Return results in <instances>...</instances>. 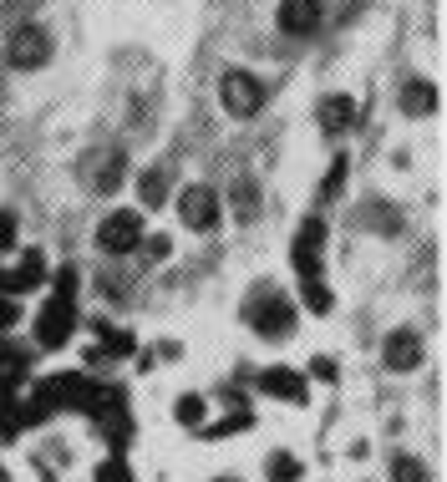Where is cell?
I'll list each match as a JSON object with an SVG mask.
<instances>
[{"label":"cell","instance_id":"1","mask_svg":"<svg viewBox=\"0 0 447 482\" xmlns=\"http://www.w3.org/2000/svg\"><path fill=\"white\" fill-rule=\"evenodd\" d=\"M244 320H249V330L265 335V341H290L295 335V304L285 300L275 284H255V290H249V300H244Z\"/></svg>","mask_w":447,"mask_h":482},{"label":"cell","instance_id":"2","mask_svg":"<svg viewBox=\"0 0 447 482\" xmlns=\"http://www.w3.org/2000/svg\"><path fill=\"white\" fill-rule=\"evenodd\" d=\"M87 396H92V381L82 376V371H66V376H46V381H41L31 401L52 417V411H87Z\"/></svg>","mask_w":447,"mask_h":482},{"label":"cell","instance_id":"3","mask_svg":"<svg viewBox=\"0 0 447 482\" xmlns=\"http://www.w3.org/2000/svg\"><path fill=\"white\" fill-rule=\"evenodd\" d=\"M31 335H36L41 351H62L72 335H77V304H66V300H46L36 310V320H31Z\"/></svg>","mask_w":447,"mask_h":482},{"label":"cell","instance_id":"4","mask_svg":"<svg viewBox=\"0 0 447 482\" xmlns=\"http://www.w3.org/2000/svg\"><path fill=\"white\" fill-rule=\"evenodd\" d=\"M219 101H224V112L229 117H255L259 107H265V82H259L255 72L229 66V72L219 76Z\"/></svg>","mask_w":447,"mask_h":482},{"label":"cell","instance_id":"5","mask_svg":"<svg viewBox=\"0 0 447 482\" xmlns=\"http://www.w3.org/2000/svg\"><path fill=\"white\" fill-rule=\"evenodd\" d=\"M97 249L102 254H132V249H142V214L138 208H112V214L97 224Z\"/></svg>","mask_w":447,"mask_h":482},{"label":"cell","instance_id":"6","mask_svg":"<svg viewBox=\"0 0 447 482\" xmlns=\"http://www.w3.org/2000/svg\"><path fill=\"white\" fill-rule=\"evenodd\" d=\"M290 265H295V275H300V279H320V269H326V224H320L316 214L295 228Z\"/></svg>","mask_w":447,"mask_h":482},{"label":"cell","instance_id":"7","mask_svg":"<svg viewBox=\"0 0 447 482\" xmlns=\"http://www.w3.org/2000/svg\"><path fill=\"white\" fill-rule=\"evenodd\" d=\"M46 62H52V31L46 25H15L11 31V66L36 72Z\"/></svg>","mask_w":447,"mask_h":482},{"label":"cell","instance_id":"8","mask_svg":"<svg viewBox=\"0 0 447 482\" xmlns=\"http://www.w3.org/2000/svg\"><path fill=\"white\" fill-rule=\"evenodd\" d=\"M179 214H183V224H189V228L209 234V228H214L219 218H224V198H219L214 188H204V183H193V188H183Z\"/></svg>","mask_w":447,"mask_h":482},{"label":"cell","instance_id":"9","mask_svg":"<svg viewBox=\"0 0 447 482\" xmlns=\"http://www.w3.org/2000/svg\"><path fill=\"white\" fill-rule=\"evenodd\" d=\"M255 386L269 396V401H285V406H306V401H310V381L300 376V371H290V366H269V371H259Z\"/></svg>","mask_w":447,"mask_h":482},{"label":"cell","instance_id":"10","mask_svg":"<svg viewBox=\"0 0 447 482\" xmlns=\"http://www.w3.org/2000/svg\"><path fill=\"white\" fill-rule=\"evenodd\" d=\"M320 21H326V5L320 0H280V11H275V25H280L285 36H316Z\"/></svg>","mask_w":447,"mask_h":482},{"label":"cell","instance_id":"11","mask_svg":"<svg viewBox=\"0 0 447 482\" xmlns=\"http://www.w3.org/2000/svg\"><path fill=\"white\" fill-rule=\"evenodd\" d=\"M41 284H46V259H41L36 249H26L21 259H15V269H5V294H11V300L41 290Z\"/></svg>","mask_w":447,"mask_h":482},{"label":"cell","instance_id":"12","mask_svg":"<svg viewBox=\"0 0 447 482\" xmlns=\"http://www.w3.org/2000/svg\"><path fill=\"white\" fill-rule=\"evenodd\" d=\"M82 178H87L92 193H112L117 183H122V152L107 148V152H92V163L82 168Z\"/></svg>","mask_w":447,"mask_h":482},{"label":"cell","instance_id":"13","mask_svg":"<svg viewBox=\"0 0 447 482\" xmlns=\"http://www.w3.org/2000/svg\"><path fill=\"white\" fill-rule=\"evenodd\" d=\"M382 355H386L392 371H412L422 361V335L417 330H392V335L382 341Z\"/></svg>","mask_w":447,"mask_h":482},{"label":"cell","instance_id":"14","mask_svg":"<svg viewBox=\"0 0 447 482\" xmlns=\"http://www.w3.org/2000/svg\"><path fill=\"white\" fill-rule=\"evenodd\" d=\"M316 117H320V132H326V138H341V132L356 127V101L351 97H326Z\"/></svg>","mask_w":447,"mask_h":482},{"label":"cell","instance_id":"15","mask_svg":"<svg viewBox=\"0 0 447 482\" xmlns=\"http://www.w3.org/2000/svg\"><path fill=\"white\" fill-rule=\"evenodd\" d=\"M402 112L407 117H432L437 112V87L432 82H407V87H402Z\"/></svg>","mask_w":447,"mask_h":482},{"label":"cell","instance_id":"16","mask_svg":"<svg viewBox=\"0 0 447 482\" xmlns=\"http://www.w3.org/2000/svg\"><path fill=\"white\" fill-rule=\"evenodd\" d=\"M138 198H142V208L168 203V173H163V168H142V173H138Z\"/></svg>","mask_w":447,"mask_h":482},{"label":"cell","instance_id":"17","mask_svg":"<svg viewBox=\"0 0 447 482\" xmlns=\"http://www.w3.org/2000/svg\"><path fill=\"white\" fill-rule=\"evenodd\" d=\"M26 371H31V345H15V341L0 345V376L15 381V376H26Z\"/></svg>","mask_w":447,"mask_h":482},{"label":"cell","instance_id":"18","mask_svg":"<svg viewBox=\"0 0 447 482\" xmlns=\"http://www.w3.org/2000/svg\"><path fill=\"white\" fill-rule=\"evenodd\" d=\"M265 472H269V482H306V468H300L290 452H269Z\"/></svg>","mask_w":447,"mask_h":482},{"label":"cell","instance_id":"19","mask_svg":"<svg viewBox=\"0 0 447 482\" xmlns=\"http://www.w3.org/2000/svg\"><path fill=\"white\" fill-rule=\"evenodd\" d=\"M173 421H179V427H204V396H179Z\"/></svg>","mask_w":447,"mask_h":482},{"label":"cell","instance_id":"20","mask_svg":"<svg viewBox=\"0 0 447 482\" xmlns=\"http://www.w3.org/2000/svg\"><path fill=\"white\" fill-rule=\"evenodd\" d=\"M392 477H396V482H427L432 472H427V462H417V457H396V462H392Z\"/></svg>","mask_w":447,"mask_h":482},{"label":"cell","instance_id":"21","mask_svg":"<svg viewBox=\"0 0 447 482\" xmlns=\"http://www.w3.org/2000/svg\"><path fill=\"white\" fill-rule=\"evenodd\" d=\"M46 279H52V284H56V300H66V304H77V269H72V265H66V269H56V275H46Z\"/></svg>","mask_w":447,"mask_h":482},{"label":"cell","instance_id":"22","mask_svg":"<svg viewBox=\"0 0 447 482\" xmlns=\"http://www.w3.org/2000/svg\"><path fill=\"white\" fill-rule=\"evenodd\" d=\"M300 294H306V304L316 310V315H326V310H331V290H326L320 279H300Z\"/></svg>","mask_w":447,"mask_h":482},{"label":"cell","instance_id":"23","mask_svg":"<svg viewBox=\"0 0 447 482\" xmlns=\"http://www.w3.org/2000/svg\"><path fill=\"white\" fill-rule=\"evenodd\" d=\"M0 249H21V218H15V208H0Z\"/></svg>","mask_w":447,"mask_h":482},{"label":"cell","instance_id":"24","mask_svg":"<svg viewBox=\"0 0 447 482\" xmlns=\"http://www.w3.org/2000/svg\"><path fill=\"white\" fill-rule=\"evenodd\" d=\"M249 421H255V417H249V411H239V417H224L219 427H209L204 437H214V442H219V437H234V431H249Z\"/></svg>","mask_w":447,"mask_h":482},{"label":"cell","instance_id":"25","mask_svg":"<svg viewBox=\"0 0 447 482\" xmlns=\"http://www.w3.org/2000/svg\"><path fill=\"white\" fill-rule=\"evenodd\" d=\"M97 482H132V472H128L122 457H107L102 468H97Z\"/></svg>","mask_w":447,"mask_h":482},{"label":"cell","instance_id":"26","mask_svg":"<svg viewBox=\"0 0 447 482\" xmlns=\"http://www.w3.org/2000/svg\"><path fill=\"white\" fill-rule=\"evenodd\" d=\"M234 208H239V218H255V188H249V183L234 188Z\"/></svg>","mask_w":447,"mask_h":482},{"label":"cell","instance_id":"27","mask_svg":"<svg viewBox=\"0 0 447 482\" xmlns=\"http://www.w3.org/2000/svg\"><path fill=\"white\" fill-rule=\"evenodd\" d=\"M341 178H345V158H335L331 173H326V188H320V198H331V193L341 188Z\"/></svg>","mask_w":447,"mask_h":482},{"label":"cell","instance_id":"28","mask_svg":"<svg viewBox=\"0 0 447 482\" xmlns=\"http://www.w3.org/2000/svg\"><path fill=\"white\" fill-rule=\"evenodd\" d=\"M163 254H168V239L163 234H148V259H163Z\"/></svg>","mask_w":447,"mask_h":482},{"label":"cell","instance_id":"29","mask_svg":"<svg viewBox=\"0 0 447 482\" xmlns=\"http://www.w3.org/2000/svg\"><path fill=\"white\" fill-rule=\"evenodd\" d=\"M316 376H320V381H335V366H331V361H326V355H320V361H316Z\"/></svg>","mask_w":447,"mask_h":482},{"label":"cell","instance_id":"30","mask_svg":"<svg viewBox=\"0 0 447 482\" xmlns=\"http://www.w3.org/2000/svg\"><path fill=\"white\" fill-rule=\"evenodd\" d=\"M0 294H5V269H0Z\"/></svg>","mask_w":447,"mask_h":482},{"label":"cell","instance_id":"31","mask_svg":"<svg viewBox=\"0 0 447 482\" xmlns=\"http://www.w3.org/2000/svg\"><path fill=\"white\" fill-rule=\"evenodd\" d=\"M214 482H234V477H214Z\"/></svg>","mask_w":447,"mask_h":482}]
</instances>
